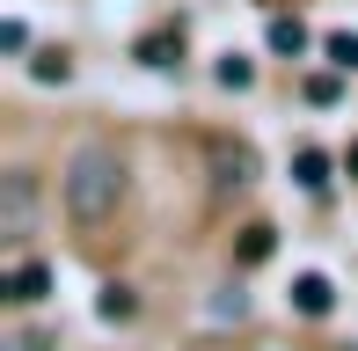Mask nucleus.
Instances as JSON below:
<instances>
[{"mask_svg":"<svg viewBox=\"0 0 358 351\" xmlns=\"http://www.w3.org/2000/svg\"><path fill=\"white\" fill-rule=\"evenodd\" d=\"M124 183H132V169H124V154L103 147V139L73 147L66 176H59V190H66V213L80 220V227H103V220L124 205Z\"/></svg>","mask_w":358,"mask_h":351,"instance_id":"obj_1","label":"nucleus"},{"mask_svg":"<svg viewBox=\"0 0 358 351\" xmlns=\"http://www.w3.org/2000/svg\"><path fill=\"white\" fill-rule=\"evenodd\" d=\"M29 220H37V176H29V169H8V176H0V234L22 242Z\"/></svg>","mask_w":358,"mask_h":351,"instance_id":"obj_2","label":"nucleus"},{"mask_svg":"<svg viewBox=\"0 0 358 351\" xmlns=\"http://www.w3.org/2000/svg\"><path fill=\"white\" fill-rule=\"evenodd\" d=\"M292 308H300V315H329L336 308V285L322 278V271H307V278H292Z\"/></svg>","mask_w":358,"mask_h":351,"instance_id":"obj_3","label":"nucleus"},{"mask_svg":"<svg viewBox=\"0 0 358 351\" xmlns=\"http://www.w3.org/2000/svg\"><path fill=\"white\" fill-rule=\"evenodd\" d=\"M0 293H8V300H22V308H29V300H44V293H52V271H44V264H15Z\"/></svg>","mask_w":358,"mask_h":351,"instance_id":"obj_4","label":"nucleus"},{"mask_svg":"<svg viewBox=\"0 0 358 351\" xmlns=\"http://www.w3.org/2000/svg\"><path fill=\"white\" fill-rule=\"evenodd\" d=\"M292 183H300V190H329V154L300 147V154H292Z\"/></svg>","mask_w":358,"mask_h":351,"instance_id":"obj_5","label":"nucleus"},{"mask_svg":"<svg viewBox=\"0 0 358 351\" xmlns=\"http://www.w3.org/2000/svg\"><path fill=\"white\" fill-rule=\"evenodd\" d=\"M95 315H103V322H132V315H139L132 285H103V300H95Z\"/></svg>","mask_w":358,"mask_h":351,"instance_id":"obj_6","label":"nucleus"},{"mask_svg":"<svg viewBox=\"0 0 358 351\" xmlns=\"http://www.w3.org/2000/svg\"><path fill=\"white\" fill-rule=\"evenodd\" d=\"M213 162H220V183H249V176H256V154L249 147H220Z\"/></svg>","mask_w":358,"mask_h":351,"instance_id":"obj_7","label":"nucleus"},{"mask_svg":"<svg viewBox=\"0 0 358 351\" xmlns=\"http://www.w3.org/2000/svg\"><path fill=\"white\" fill-rule=\"evenodd\" d=\"M271 52H285V59H300V52H307V29L292 22V15H278V22H271Z\"/></svg>","mask_w":358,"mask_h":351,"instance_id":"obj_8","label":"nucleus"},{"mask_svg":"<svg viewBox=\"0 0 358 351\" xmlns=\"http://www.w3.org/2000/svg\"><path fill=\"white\" fill-rule=\"evenodd\" d=\"M176 52H183V37H169V29H161V37H139V59H146V66H176Z\"/></svg>","mask_w":358,"mask_h":351,"instance_id":"obj_9","label":"nucleus"},{"mask_svg":"<svg viewBox=\"0 0 358 351\" xmlns=\"http://www.w3.org/2000/svg\"><path fill=\"white\" fill-rule=\"evenodd\" d=\"M271 249H278V234H271V227H241V264H264Z\"/></svg>","mask_w":358,"mask_h":351,"instance_id":"obj_10","label":"nucleus"},{"mask_svg":"<svg viewBox=\"0 0 358 351\" xmlns=\"http://www.w3.org/2000/svg\"><path fill=\"white\" fill-rule=\"evenodd\" d=\"M329 66H358V37H351V29H336V37H329Z\"/></svg>","mask_w":358,"mask_h":351,"instance_id":"obj_11","label":"nucleus"},{"mask_svg":"<svg viewBox=\"0 0 358 351\" xmlns=\"http://www.w3.org/2000/svg\"><path fill=\"white\" fill-rule=\"evenodd\" d=\"M249 81H256L249 59H220V88H249Z\"/></svg>","mask_w":358,"mask_h":351,"instance_id":"obj_12","label":"nucleus"},{"mask_svg":"<svg viewBox=\"0 0 358 351\" xmlns=\"http://www.w3.org/2000/svg\"><path fill=\"white\" fill-rule=\"evenodd\" d=\"M29 73H37V81H66V73H73V66H66V52H44V59H37V66H29Z\"/></svg>","mask_w":358,"mask_h":351,"instance_id":"obj_13","label":"nucleus"},{"mask_svg":"<svg viewBox=\"0 0 358 351\" xmlns=\"http://www.w3.org/2000/svg\"><path fill=\"white\" fill-rule=\"evenodd\" d=\"M22 44H29V29L15 22V15H8V22H0V52H22Z\"/></svg>","mask_w":358,"mask_h":351,"instance_id":"obj_14","label":"nucleus"},{"mask_svg":"<svg viewBox=\"0 0 358 351\" xmlns=\"http://www.w3.org/2000/svg\"><path fill=\"white\" fill-rule=\"evenodd\" d=\"M307 103H336V73H315V81H307Z\"/></svg>","mask_w":358,"mask_h":351,"instance_id":"obj_15","label":"nucleus"},{"mask_svg":"<svg viewBox=\"0 0 358 351\" xmlns=\"http://www.w3.org/2000/svg\"><path fill=\"white\" fill-rule=\"evenodd\" d=\"M8 351H52V337H44V329H22V337H8Z\"/></svg>","mask_w":358,"mask_h":351,"instance_id":"obj_16","label":"nucleus"},{"mask_svg":"<svg viewBox=\"0 0 358 351\" xmlns=\"http://www.w3.org/2000/svg\"><path fill=\"white\" fill-rule=\"evenodd\" d=\"M344 169H351V176H358V139H351V162H344Z\"/></svg>","mask_w":358,"mask_h":351,"instance_id":"obj_17","label":"nucleus"}]
</instances>
